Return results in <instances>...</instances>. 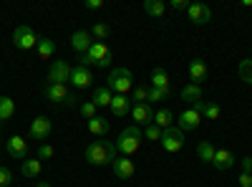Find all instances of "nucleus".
<instances>
[{"mask_svg": "<svg viewBox=\"0 0 252 187\" xmlns=\"http://www.w3.org/2000/svg\"><path fill=\"white\" fill-rule=\"evenodd\" d=\"M212 164H215L217 170H229V167H235V154L229 152V150H217Z\"/></svg>", "mask_w": 252, "mask_h": 187, "instance_id": "obj_19", "label": "nucleus"}, {"mask_svg": "<svg viewBox=\"0 0 252 187\" xmlns=\"http://www.w3.org/2000/svg\"><path fill=\"white\" fill-rule=\"evenodd\" d=\"M94 104H96V109L98 107H111V101H114V91L109 89V86H101V89H96L94 91V99H91Z\"/></svg>", "mask_w": 252, "mask_h": 187, "instance_id": "obj_22", "label": "nucleus"}, {"mask_svg": "<svg viewBox=\"0 0 252 187\" xmlns=\"http://www.w3.org/2000/svg\"><path fill=\"white\" fill-rule=\"evenodd\" d=\"M43 94H46L48 101H53V104H66V107H73V104L78 101L76 94H71V91L66 89V84H48V86L43 89Z\"/></svg>", "mask_w": 252, "mask_h": 187, "instance_id": "obj_6", "label": "nucleus"}, {"mask_svg": "<svg viewBox=\"0 0 252 187\" xmlns=\"http://www.w3.org/2000/svg\"><path fill=\"white\" fill-rule=\"evenodd\" d=\"M38 40H40V38H38V33H35L31 26H18L15 33H13V43H15L18 51H31V48H35Z\"/></svg>", "mask_w": 252, "mask_h": 187, "instance_id": "obj_5", "label": "nucleus"}, {"mask_svg": "<svg viewBox=\"0 0 252 187\" xmlns=\"http://www.w3.org/2000/svg\"><path fill=\"white\" fill-rule=\"evenodd\" d=\"M78 109H81V114H83V119H86V121L96 116V104H94V101H83Z\"/></svg>", "mask_w": 252, "mask_h": 187, "instance_id": "obj_34", "label": "nucleus"}, {"mask_svg": "<svg viewBox=\"0 0 252 187\" xmlns=\"http://www.w3.org/2000/svg\"><path fill=\"white\" fill-rule=\"evenodd\" d=\"M166 96H169V91H166V89H149V101H164Z\"/></svg>", "mask_w": 252, "mask_h": 187, "instance_id": "obj_37", "label": "nucleus"}, {"mask_svg": "<svg viewBox=\"0 0 252 187\" xmlns=\"http://www.w3.org/2000/svg\"><path fill=\"white\" fill-rule=\"evenodd\" d=\"M56 154V150L51 147V144H40V147H38V159L40 162H43V159H51Z\"/></svg>", "mask_w": 252, "mask_h": 187, "instance_id": "obj_36", "label": "nucleus"}, {"mask_svg": "<svg viewBox=\"0 0 252 187\" xmlns=\"http://www.w3.org/2000/svg\"><path fill=\"white\" fill-rule=\"evenodd\" d=\"M13 182V175H10V170L8 167H0V187H8Z\"/></svg>", "mask_w": 252, "mask_h": 187, "instance_id": "obj_38", "label": "nucleus"}, {"mask_svg": "<svg viewBox=\"0 0 252 187\" xmlns=\"http://www.w3.org/2000/svg\"><path fill=\"white\" fill-rule=\"evenodd\" d=\"M141 127H136V124H131V127H126L119 139H116V152H121V157H131L139 152L141 147Z\"/></svg>", "mask_w": 252, "mask_h": 187, "instance_id": "obj_2", "label": "nucleus"}, {"mask_svg": "<svg viewBox=\"0 0 252 187\" xmlns=\"http://www.w3.org/2000/svg\"><path fill=\"white\" fill-rule=\"evenodd\" d=\"M109 33H111V28H109L106 23H96V26H94V31H91V36H94L96 40H103V38H109Z\"/></svg>", "mask_w": 252, "mask_h": 187, "instance_id": "obj_33", "label": "nucleus"}, {"mask_svg": "<svg viewBox=\"0 0 252 187\" xmlns=\"http://www.w3.org/2000/svg\"><path fill=\"white\" fill-rule=\"evenodd\" d=\"M215 152H217V147H215L212 142H199L197 144V157L202 162H212L215 159Z\"/></svg>", "mask_w": 252, "mask_h": 187, "instance_id": "obj_27", "label": "nucleus"}, {"mask_svg": "<svg viewBox=\"0 0 252 187\" xmlns=\"http://www.w3.org/2000/svg\"><path fill=\"white\" fill-rule=\"evenodd\" d=\"M237 182H240V187H252V175H245V172H242Z\"/></svg>", "mask_w": 252, "mask_h": 187, "instance_id": "obj_40", "label": "nucleus"}, {"mask_svg": "<svg viewBox=\"0 0 252 187\" xmlns=\"http://www.w3.org/2000/svg\"><path fill=\"white\" fill-rule=\"evenodd\" d=\"M131 116L136 121V127H149V124H154V109L149 107V101L146 104H134Z\"/></svg>", "mask_w": 252, "mask_h": 187, "instance_id": "obj_10", "label": "nucleus"}, {"mask_svg": "<svg viewBox=\"0 0 252 187\" xmlns=\"http://www.w3.org/2000/svg\"><path fill=\"white\" fill-rule=\"evenodd\" d=\"M35 53H38V58L48 61V58L56 53V43H53L51 38H40V40H38V46H35Z\"/></svg>", "mask_w": 252, "mask_h": 187, "instance_id": "obj_24", "label": "nucleus"}, {"mask_svg": "<svg viewBox=\"0 0 252 187\" xmlns=\"http://www.w3.org/2000/svg\"><path fill=\"white\" fill-rule=\"evenodd\" d=\"M86 8L89 10H98V8H103V0H86Z\"/></svg>", "mask_w": 252, "mask_h": 187, "instance_id": "obj_41", "label": "nucleus"}, {"mask_svg": "<svg viewBox=\"0 0 252 187\" xmlns=\"http://www.w3.org/2000/svg\"><path fill=\"white\" fill-rule=\"evenodd\" d=\"M240 167H242L245 175H252V157H245V159L240 162Z\"/></svg>", "mask_w": 252, "mask_h": 187, "instance_id": "obj_39", "label": "nucleus"}, {"mask_svg": "<svg viewBox=\"0 0 252 187\" xmlns=\"http://www.w3.org/2000/svg\"><path fill=\"white\" fill-rule=\"evenodd\" d=\"M86 129L94 134V137H106L109 134V121L103 119V116H94L86 121Z\"/></svg>", "mask_w": 252, "mask_h": 187, "instance_id": "obj_20", "label": "nucleus"}, {"mask_svg": "<svg viewBox=\"0 0 252 187\" xmlns=\"http://www.w3.org/2000/svg\"><path fill=\"white\" fill-rule=\"evenodd\" d=\"M131 107H134V104H131V99H129V96L116 94L109 109H111V114H114V116H119V119H121V116H126V114H131Z\"/></svg>", "mask_w": 252, "mask_h": 187, "instance_id": "obj_16", "label": "nucleus"}, {"mask_svg": "<svg viewBox=\"0 0 252 187\" xmlns=\"http://www.w3.org/2000/svg\"><path fill=\"white\" fill-rule=\"evenodd\" d=\"M91 43H94V40H91V33H89V31H76V33L71 36V46H73L81 56L91 48Z\"/></svg>", "mask_w": 252, "mask_h": 187, "instance_id": "obj_17", "label": "nucleus"}, {"mask_svg": "<svg viewBox=\"0 0 252 187\" xmlns=\"http://www.w3.org/2000/svg\"><path fill=\"white\" fill-rule=\"evenodd\" d=\"M174 114L169 112V109H159V112H154V124L159 129H169V127H174Z\"/></svg>", "mask_w": 252, "mask_h": 187, "instance_id": "obj_25", "label": "nucleus"}, {"mask_svg": "<svg viewBox=\"0 0 252 187\" xmlns=\"http://www.w3.org/2000/svg\"><path fill=\"white\" fill-rule=\"evenodd\" d=\"M5 152H8V157H13V159H28V142L23 139V137H10L8 142H5Z\"/></svg>", "mask_w": 252, "mask_h": 187, "instance_id": "obj_9", "label": "nucleus"}, {"mask_svg": "<svg viewBox=\"0 0 252 187\" xmlns=\"http://www.w3.org/2000/svg\"><path fill=\"white\" fill-rule=\"evenodd\" d=\"M51 134V121L46 116H35L31 121V129H28V137L35 139V142H46V137Z\"/></svg>", "mask_w": 252, "mask_h": 187, "instance_id": "obj_12", "label": "nucleus"}, {"mask_svg": "<svg viewBox=\"0 0 252 187\" xmlns=\"http://www.w3.org/2000/svg\"><path fill=\"white\" fill-rule=\"evenodd\" d=\"M182 99L189 101V104L202 101V86H197V84H187V86L182 89Z\"/></svg>", "mask_w": 252, "mask_h": 187, "instance_id": "obj_28", "label": "nucleus"}, {"mask_svg": "<svg viewBox=\"0 0 252 187\" xmlns=\"http://www.w3.org/2000/svg\"><path fill=\"white\" fill-rule=\"evenodd\" d=\"M131 101L134 104H146V101H149V89H146V86H136L134 94H131Z\"/></svg>", "mask_w": 252, "mask_h": 187, "instance_id": "obj_32", "label": "nucleus"}, {"mask_svg": "<svg viewBox=\"0 0 252 187\" xmlns=\"http://www.w3.org/2000/svg\"><path fill=\"white\" fill-rule=\"evenodd\" d=\"M172 8H174V10H187L189 5L184 3V0H172Z\"/></svg>", "mask_w": 252, "mask_h": 187, "instance_id": "obj_42", "label": "nucleus"}, {"mask_svg": "<svg viewBox=\"0 0 252 187\" xmlns=\"http://www.w3.org/2000/svg\"><path fill=\"white\" fill-rule=\"evenodd\" d=\"M111 167H114V175H116L119 180H131L134 172H136L131 157H116V162L111 164Z\"/></svg>", "mask_w": 252, "mask_h": 187, "instance_id": "obj_13", "label": "nucleus"}, {"mask_svg": "<svg viewBox=\"0 0 252 187\" xmlns=\"http://www.w3.org/2000/svg\"><path fill=\"white\" fill-rule=\"evenodd\" d=\"M111 91H116V94H129L131 89H134V74L129 71V69H114L111 71V76H109V84H106Z\"/></svg>", "mask_w": 252, "mask_h": 187, "instance_id": "obj_4", "label": "nucleus"}, {"mask_svg": "<svg viewBox=\"0 0 252 187\" xmlns=\"http://www.w3.org/2000/svg\"><path fill=\"white\" fill-rule=\"evenodd\" d=\"M187 15H189V20H192L194 26H204V23L212 20V10H209L207 3H189Z\"/></svg>", "mask_w": 252, "mask_h": 187, "instance_id": "obj_8", "label": "nucleus"}, {"mask_svg": "<svg viewBox=\"0 0 252 187\" xmlns=\"http://www.w3.org/2000/svg\"><path fill=\"white\" fill-rule=\"evenodd\" d=\"M38 187H51V185H46V182H40V185H38Z\"/></svg>", "mask_w": 252, "mask_h": 187, "instance_id": "obj_43", "label": "nucleus"}, {"mask_svg": "<svg viewBox=\"0 0 252 187\" xmlns=\"http://www.w3.org/2000/svg\"><path fill=\"white\" fill-rule=\"evenodd\" d=\"M144 10H146V15H152V18H164L166 5L161 3V0H144Z\"/></svg>", "mask_w": 252, "mask_h": 187, "instance_id": "obj_26", "label": "nucleus"}, {"mask_svg": "<svg viewBox=\"0 0 252 187\" xmlns=\"http://www.w3.org/2000/svg\"><path fill=\"white\" fill-rule=\"evenodd\" d=\"M189 78H192V84H197V86L207 78V64L202 58H194L192 64H189Z\"/></svg>", "mask_w": 252, "mask_h": 187, "instance_id": "obj_18", "label": "nucleus"}, {"mask_svg": "<svg viewBox=\"0 0 252 187\" xmlns=\"http://www.w3.org/2000/svg\"><path fill=\"white\" fill-rule=\"evenodd\" d=\"M48 81L51 84H63V81H71V66L66 61H53L48 69Z\"/></svg>", "mask_w": 252, "mask_h": 187, "instance_id": "obj_11", "label": "nucleus"}, {"mask_svg": "<svg viewBox=\"0 0 252 187\" xmlns=\"http://www.w3.org/2000/svg\"><path fill=\"white\" fill-rule=\"evenodd\" d=\"M15 114V101L10 96H0V121H8Z\"/></svg>", "mask_w": 252, "mask_h": 187, "instance_id": "obj_29", "label": "nucleus"}, {"mask_svg": "<svg viewBox=\"0 0 252 187\" xmlns=\"http://www.w3.org/2000/svg\"><path fill=\"white\" fill-rule=\"evenodd\" d=\"M152 86H154V89H166V91H169V74H166V69L157 66V69L152 71Z\"/></svg>", "mask_w": 252, "mask_h": 187, "instance_id": "obj_23", "label": "nucleus"}, {"mask_svg": "<svg viewBox=\"0 0 252 187\" xmlns=\"http://www.w3.org/2000/svg\"><path fill=\"white\" fill-rule=\"evenodd\" d=\"M141 134H146V139H152V142H159V139H161V129L157 127V124H149V127H144Z\"/></svg>", "mask_w": 252, "mask_h": 187, "instance_id": "obj_35", "label": "nucleus"}, {"mask_svg": "<svg viewBox=\"0 0 252 187\" xmlns=\"http://www.w3.org/2000/svg\"><path fill=\"white\" fill-rule=\"evenodd\" d=\"M40 170H43V162H40L38 157H33V159H26V162H23V167H20L23 177H28V180H35V177L40 175Z\"/></svg>", "mask_w": 252, "mask_h": 187, "instance_id": "obj_21", "label": "nucleus"}, {"mask_svg": "<svg viewBox=\"0 0 252 187\" xmlns=\"http://www.w3.org/2000/svg\"><path fill=\"white\" fill-rule=\"evenodd\" d=\"M220 114H222L220 104H215V101H207V109L202 112V116H204V119H209V121H215V119H220Z\"/></svg>", "mask_w": 252, "mask_h": 187, "instance_id": "obj_30", "label": "nucleus"}, {"mask_svg": "<svg viewBox=\"0 0 252 187\" xmlns=\"http://www.w3.org/2000/svg\"><path fill=\"white\" fill-rule=\"evenodd\" d=\"M86 162H91L94 167H103V164H114L116 162V144L114 142H103L96 139L86 147Z\"/></svg>", "mask_w": 252, "mask_h": 187, "instance_id": "obj_1", "label": "nucleus"}, {"mask_svg": "<svg viewBox=\"0 0 252 187\" xmlns=\"http://www.w3.org/2000/svg\"><path fill=\"white\" fill-rule=\"evenodd\" d=\"M111 64V51L106 48V43H101V40H94L91 48L81 56V66H98V69H106Z\"/></svg>", "mask_w": 252, "mask_h": 187, "instance_id": "obj_3", "label": "nucleus"}, {"mask_svg": "<svg viewBox=\"0 0 252 187\" xmlns=\"http://www.w3.org/2000/svg\"><path fill=\"white\" fill-rule=\"evenodd\" d=\"M240 78L242 81H247V84H252V58H245L242 64H240Z\"/></svg>", "mask_w": 252, "mask_h": 187, "instance_id": "obj_31", "label": "nucleus"}, {"mask_svg": "<svg viewBox=\"0 0 252 187\" xmlns=\"http://www.w3.org/2000/svg\"><path fill=\"white\" fill-rule=\"evenodd\" d=\"M91 81H94V78H91V71H89L86 66H81V64H78V66L71 69V84H73L76 89H86V86H91Z\"/></svg>", "mask_w": 252, "mask_h": 187, "instance_id": "obj_14", "label": "nucleus"}, {"mask_svg": "<svg viewBox=\"0 0 252 187\" xmlns=\"http://www.w3.org/2000/svg\"><path fill=\"white\" fill-rule=\"evenodd\" d=\"M199 121H202V116L189 107V109H184L182 112V116H179V129L182 132H194L197 127H199Z\"/></svg>", "mask_w": 252, "mask_h": 187, "instance_id": "obj_15", "label": "nucleus"}, {"mask_svg": "<svg viewBox=\"0 0 252 187\" xmlns=\"http://www.w3.org/2000/svg\"><path fill=\"white\" fill-rule=\"evenodd\" d=\"M161 147L164 152H169V154H177L182 150V144H184V132L179 127H169V129H161Z\"/></svg>", "mask_w": 252, "mask_h": 187, "instance_id": "obj_7", "label": "nucleus"}]
</instances>
